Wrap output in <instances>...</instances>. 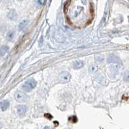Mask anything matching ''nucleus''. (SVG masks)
Returning a JSON list of instances; mask_svg holds the SVG:
<instances>
[{
  "label": "nucleus",
  "mask_w": 129,
  "mask_h": 129,
  "mask_svg": "<svg viewBox=\"0 0 129 129\" xmlns=\"http://www.w3.org/2000/svg\"><path fill=\"white\" fill-rule=\"evenodd\" d=\"M17 112L19 115H24L27 112V107L25 105H19L17 107Z\"/></svg>",
  "instance_id": "39448f33"
},
{
  "label": "nucleus",
  "mask_w": 129,
  "mask_h": 129,
  "mask_svg": "<svg viewBox=\"0 0 129 129\" xmlns=\"http://www.w3.org/2000/svg\"><path fill=\"white\" fill-rule=\"evenodd\" d=\"M124 79L126 81H129V72H125V76H124Z\"/></svg>",
  "instance_id": "ddd939ff"
},
{
  "label": "nucleus",
  "mask_w": 129,
  "mask_h": 129,
  "mask_svg": "<svg viewBox=\"0 0 129 129\" xmlns=\"http://www.w3.org/2000/svg\"><path fill=\"white\" fill-rule=\"evenodd\" d=\"M90 70L93 72H96L97 70H98V67L96 65H92L90 67Z\"/></svg>",
  "instance_id": "f8f14e48"
},
{
  "label": "nucleus",
  "mask_w": 129,
  "mask_h": 129,
  "mask_svg": "<svg viewBox=\"0 0 129 129\" xmlns=\"http://www.w3.org/2000/svg\"><path fill=\"white\" fill-rule=\"evenodd\" d=\"M9 102L7 100H3L1 102V109L2 111H5L9 108Z\"/></svg>",
  "instance_id": "6e6552de"
},
{
  "label": "nucleus",
  "mask_w": 129,
  "mask_h": 129,
  "mask_svg": "<svg viewBox=\"0 0 129 129\" xmlns=\"http://www.w3.org/2000/svg\"><path fill=\"white\" fill-rule=\"evenodd\" d=\"M83 66V62L81 60H76L73 63V68L75 69H79Z\"/></svg>",
  "instance_id": "0eeeda50"
},
{
  "label": "nucleus",
  "mask_w": 129,
  "mask_h": 129,
  "mask_svg": "<svg viewBox=\"0 0 129 129\" xmlns=\"http://www.w3.org/2000/svg\"><path fill=\"white\" fill-rule=\"evenodd\" d=\"M108 62L112 63H121V61L120 59L115 55H113V54H110L108 57Z\"/></svg>",
  "instance_id": "20e7f679"
},
{
  "label": "nucleus",
  "mask_w": 129,
  "mask_h": 129,
  "mask_svg": "<svg viewBox=\"0 0 129 129\" xmlns=\"http://www.w3.org/2000/svg\"><path fill=\"white\" fill-rule=\"evenodd\" d=\"M38 3L40 4V5H41V4H42V1H41V0H38Z\"/></svg>",
  "instance_id": "4468645a"
},
{
  "label": "nucleus",
  "mask_w": 129,
  "mask_h": 129,
  "mask_svg": "<svg viewBox=\"0 0 129 129\" xmlns=\"http://www.w3.org/2000/svg\"><path fill=\"white\" fill-rule=\"evenodd\" d=\"M9 46H7V45H3V46H1V48H0V54H1V56H5L9 52Z\"/></svg>",
  "instance_id": "1a4fd4ad"
},
{
  "label": "nucleus",
  "mask_w": 129,
  "mask_h": 129,
  "mask_svg": "<svg viewBox=\"0 0 129 129\" xmlns=\"http://www.w3.org/2000/svg\"><path fill=\"white\" fill-rule=\"evenodd\" d=\"M14 32H13V31H9L7 35V39L8 40H9V41L12 40V39L14 38Z\"/></svg>",
  "instance_id": "9b49d317"
},
{
  "label": "nucleus",
  "mask_w": 129,
  "mask_h": 129,
  "mask_svg": "<svg viewBox=\"0 0 129 129\" xmlns=\"http://www.w3.org/2000/svg\"><path fill=\"white\" fill-rule=\"evenodd\" d=\"M15 99L19 102H24L27 101L29 100V96L25 94L24 92L21 91H17L14 94Z\"/></svg>",
  "instance_id": "f03ea898"
},
{
  "label": "nucleus",
  "mask_w": 129,
  "mask_h": 129,
  "mask_svg": "<svg viewBox=\"0 0 129 129\" xmlns=\"http://www.w3.org/2000/svg\"><path fill=\"white\" fill-rule=\"evenodd\" d=\"M37 85V82L34 79H30L23 85L22 89L25 92H30Z\"/></svg>",
  "instance_id": "f257e3e1"
},
{
  "label": "nucleus",
  "mask_w": 129,
  "mask_h": 129,
  "mask_svg": "<svg viewBox=\"0 0 129 129\" xmlns=\"http://www.w3.org/2000/svg\"><path fill=\"white\" fill-rule=\"evenodd\" d=\"M71 79V75L68 72H63L59 75V81L61 83L69 82Z\"/></svg>",
  "instance_id": "7ed1b4c3"
},
{
  "label": "nucleus",
  "mask_w": 129,
  "mask_h": 129,
  "mask_svg": "<svg viewBox=\"0 0 129 129\" xmlns=\"http://www.w3.org/2000/svg\"><path fill=\"white\" fill-rule=\"evenodd\" d=\"M28 24H29V20H27V19L23 20L22 22H21L20 23H19V26H18V30H19V31L23 30L27 27Z\"/></svg>",
  "instance_id": "423d86ee"
},
{
  "label": "nucleus",
  "mask_w": 129,
  "mask_h": 129,
  "mask_svg": "<svg viewBox=\"0 0 129 129\" xmlns=\"http://www.w3.org/2000/svg\"><path fill=\"white\" fill-rule=\"evenodd\" d=\"M8 17L11 20H15L17 18V14L14 10H12L9 12V14H8Z\"/></svg>",
  "instance_id": "9d476101"
}]
</instances>
